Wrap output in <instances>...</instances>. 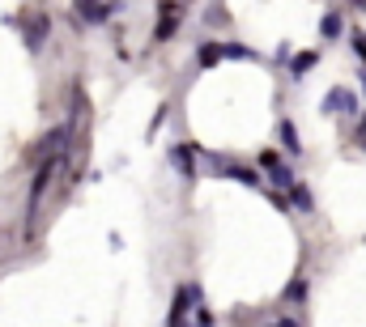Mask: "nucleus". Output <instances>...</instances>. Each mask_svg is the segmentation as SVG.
<instances>
[{
  "mask_svg": "<svg viewBox=\"0 0 366 327\" xmlns=\"http://www.w3.org/2000/svg\"><path fill=\"white\" fill-rule=\"evenodd\" d=\"M324 111H341V115H350V111H358V98H354L350 89H333V94L324 98Z\"/></svg>",
  "mask_w": 366,
  "mask_h": 327,
  "instance_id": "nucleus-6",
  "label": "nucleus"
},
{
  "mask_svg": "<svg viewBox=\"0 0 366 327\" xmlns=\"http://www.w3.org/2000/svg\"><path fill=\"white\" fill-rule=\"evenodd\" d=\"M196 327H213V319H209V311L196 302Z\"/></svg>",
  "mask_w": 366,
  "mask_h": 327,
  "instance_id": "nucleus-16",
  "label": "nucleus"
},
{
  "mask_svg": "<svg viewBox=\"0 0 366 327\" xmlns=\"http://www.w3.org/2000/svg\"><path fill=\"white\" fill-rule=\"evenodd\" d=\"M311 64H316V51H303V55L294 60V77H303V72H307Z\"/></svg>",
  "mask_w": 366,
  "mask_h": 327,
  "instance_id": "nucleus-15",
  "label": "nucleus"
},
{
  "mask_svg": "<svg viewBox=\"0 0 366 327\" xmlns=\"http://www.w3.org/2000/svg\"><path fill=\"white\" fill-rule=\"evenodd\" d=\"M358 140H362V145H366V119H362V128H358Z\"/></svg>",
  "mask_w": 366,
  "mask_h": 327,
  "instance_id": "nucleus-19",
  "label": "nucleus"
},
{
  "mask_svg": "<svg viewBox=\"0 0 366 327\" xmlns=\"http://www.w3.org/2000/svg\"><path fill=\"white\" fill-rule=\"evenodd\" d=\"M320 34H324V38H337V34H341V13H328V17L320 21Z\"/></svg>",
  "mask_w": 366,
  "mask_h": 327,
  "instance_id": "nucleus-10",
  "label": "nucleus"
},
{
  "mask_svg": "<svg viewBox=\"0 0 366 327\" xmlns=\"http://www.w3.org/2000/svg\"><path fill=\"white\" fill-rule=\"evenodd\" d=\"M354 47H358V55L366 60V34H354Z\"/></svg>",
  "mask_w": 366,
  "mask_h": 327,
  "instance_id": "nucleus-17",
  "label": "nucleus"
},
{
  "mask_svg": "<svg viewBox=\"0 0 366 327\" xmlns=\"http://www.w3.org/2000/svg\"><path fill=\"white\" fill-rule=\"evenodd\" d=\"M64 166V149L60 153H51V157H43L38 162V170H34V183H30V200H26V238H30V230H34V213H38V204H43V196H47V187H51V179H55V170Z\"/></svg>",
  "mask_w": 366,
  "mask_h": 327,
  "instance_id": "nucleus-1",
  "label": "nucleus"
},
{
  "mask_svg": "<svg viewBox=\"0 0 366 327\" xmlns=\"http://www.w3.org/2000/svg\"><path fill=\"white\" fill-rule=\"evenodd\" d=\"M192 298H200L196 289H175V306H171V315H166V327H183V319H188V306H192Z\"/></svg>",
  "mask_w": 366,
  "mask_h": 327,
  "instance_id": "nucleus-5",
  "label": "nucleus"
},
{
  "mask_svg": "<svg viewBox=\"0 0 366 327\" xmlns=\"http://www.w3.org/2000/svg\"><path fill=\"white\" fill-rule=\"evenodd\" d=\"M260 166L269 170V179H273L277 187H294V170H290V166H281V157H277L273 149H264V153H260Z\"/></svg>",
  "mask_w": 366,
  "mask_h": 327,
  "instance_id": "nucleus-4",
  "label": "nucleus"
},
{
  "mask_svg": "<svg viewBox=\"0 0 366 327\" xmlns=\"http://www.w3.org/2000/svg\"><path fill=\"white\" fill-rule=\"evenodd\" d=\"M47 30H51V21H47V13H30L26 17V47L30 51H43V43H47Z\"/></svg>",
  "mask_w": 366,
  "mask_h": 327,
  "instance_id": "nucleus-3",
  "label": "nucleus"
},
{
  "mask_svg": "<svg viewBox=\"0 0 366 327\" xmlns=\"http://www.w3.org/2000/svg\"><path fill=\"white\" fill-rule=\"evenodd\" d=\"M171 157H175V166L183 170V179H192V153H188V149H171Z\"/></svg>",
  "mask_w": 366,
  "mask_h": 327,
  "instance_id": "nucleus-13",
  "label": "nucleus"
},
{
  "mask_svg": "<svg viewBox=\"0 0 366 327\" xmlns=\"http://www.w3.org/2000/svg\"><path fill=\"white\" fill-rule=\"evenodd\" d=\"M77 13H81L85 21H94V26H102V21L111 17V4H102V0H77Z\"/></svg>",
  "mask_w": 366,
  "mask_h": 327,
  "instance_id": "nucleus-7",
  "label": "nucleus"
},
{
  "mask_svg": "<svg viewBox=\"0 0 366 327\" xmlns=\"http://www.w3.org/2000/svg\"><path fill=\"white\" fill-rule=\"evenodd\" d=\"M269 327H298V319H273Z\"/></svg>",
  "mask_w": 366,
  "mask_h": 327,
  "instance_id": "nucleus-18",
  "label": "nucleus"
},
{
  "mask_svg": "<svg viewBox=\"0 0 366 327\" xmlns=\"http://www.w3.org/2000/svg\"><path fill=\"white\" fill-rule=\"evenodd\" d=\"M307 298V281L298 277V281H290V289H286V302H303Z\"/></svg>",
  "mask_w": 366,
  "mask_h": 327,
  "instance_id": "nucleus-14",
  "label": "nucleus"
},
{
  "mask_svg": "<svg viewBox=\"0 0 366 327\" xmlns=\"http://www.w3.org/2000/svg\"><path fill=\"white\" fill-rule=\"evenodd\" d=\"M64 145H68V123H60V128H51L47 136H38L26 157H30V162H43V157H51V153H60Z\"/></svg>",
  "mask_w": 366,
  "mask_h": 327,
  "instance_id": "nucleus-2",
  "label": "nucleus"
},
{
  "mask_svg": "<svg viewBox=\"0 0 366 327\" xmlns=\"http://www.w3.org/2000/svg\"><path fill=\"white\" fill-rule=\"evenodd\" d=\"M290 200H294V209H298V213H316V200H311V192H307V187H298V183H294V187H290Z\"/></svg>",
  "mask_w": 366,
  "mask_h": 327,
  "instance_id": "nucleus-8",
  "label": "nucleus"
},
{
  "mask_svg": "<svg viewBox=\"0 0 366 327\" xmlns=\"http://www.w3.org/2000/svg\"><path fill=\"white\" fill-rule=\"evenodd\" d=\"M281 140H286V149H290V153H298V149H303V140H298L294 123H281Z\"/></svg>",
  "mask_w": 366,
  "mask_h": 327,
  "instance_id": "nucleus-12",
  "label": "nucleus"
},
{
  "mask_svg": "<svg viewBox=\"0 0 366 327\" xmlns=\"http://www.w3.org/2000/svg\"><path fill=\"white\" fill-rule=\"evenodd\" d=\"M226 174H230V179H239V183H247V187H260V174H256V170H247V166H226Z\"/></svg>",
  "mask_w": 366,
  "mask_h": 327,
  "instance_id": "nucleus-9",
  "label": "nucleus"
},
{
  "mask_svg": "<svg viewBox=\"0 0 366 327\" xmlns=\"http://www.w3.org/2000/svg\"><path fill=\"white\" fill-rule=\"evenodd\" d=\"M222 55H226V51H222L217 43H205V47H200V64H205V68H213V64H217Z\"/></svg>",
  "mask_w": 366,
  "mask_h": 327,
  "instance_id": "nucleus-11",
  "label": "nucleus"
}]
</instances>
